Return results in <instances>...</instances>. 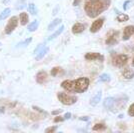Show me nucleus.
I'll use <instances>...</instances> for the list:
<instances>
[{
	"label": "nucleus",
	"instance_id": "nucleus-1",
	"mask_svg": "<svg viewBox=\"0 0 134 133\" xmlns=\"http://www.w3.org/2000/svg\"><path fill=\"white\" fill-rule=\"evenodd\" d=\"M110 3V0H87L84 4V10L88 17L96 18L109 8Z\"/></svg>",
	"mask_w": 134,
	"mask_h": 133
},
{
	"label": "nucleus",
	"instance_id": "nucleus-2",
	"mask_svg": "<svg viewBox=\"0 0 134 133\" xmlns=\"http://www.w3.org/2000/svg\"><path fill=\"white\" fill-rule=\"evenodd\" d=\"M89 82L87 77H81L76 80H64L61 82V87L68 92L83 93L89 87Z\"/></svg>",
	"mask_w": 134,
	"mask_h": 133
},
{
	"label": "nucleus",
	"instance_id": "nucleus-3",
	"mask_svg": "<svg viewBox=\"0 0 134 133\" xmlns=\"http://www.w3.org/2000/svg\"><path fill=\"white\" fill-rule=\"evenodd\" d=\"M57 98L61 102L63 105H72L74 103H76L77 97L74 95H69L65 92H59L57 94Z\"/></svg>",
	"mask_w": 134,
	"mask_h": 133
},
{
	"label": "nucleus",
	"instance_id": "nucleus-4",
	"mask_svg": "<svg viewBox=\"0 0 134 133\" xmlns=\"http://www.w3.org/2000/svg\"><path fill=\"white\" fill-rule=\"evenodd\" d=\"M127 101H128L127 96H121V97H119V98H115L113 104H112V107H111V109H110V111L114 112V113L120 111L122 108L125 107Z\"/></svg>",
	"mask_w": 134,
	"mask_h": 133
},
{
	"label": "nucleus",
	"instance_id": "nucleus-5",
	"mask_svg": "<svg viewBox=\"0 0 134 133\" xmlns=\"http://www.w3.org/2000/svg\"><path fill=\"white\" fill-rule=\"evenodd\" d=\"M128 62V56L126 54H119L112 59V64L116 67H123Z\"/></svg>",
	"mask_w": 134,
	"mask_h": 133
},
{
	"label": "nucleus",
	"instance_id": "nucleus-6",
	"mask_svg": "<svg viewBox=\"0 0 134 133\" xmlns=\"http://www.w3.org/2000/svg\"><path fill=\"white\" fill-rule=\"evenodd\" d=\"M118 37H119V32L115 31V30H112L110 31L108 35H107V38L105 40V43L108 46H113V45L117 44L118 43Z\"/></svg>",
	"mask_w": 134,
	"mask_h": 133
},
{
	"label": "nucleus",
	"instance_id": "nucleus-7",
	"mask_svg": "<svg viewBox=\"0 0 134 133\" xmlns=\"http://www.w3.org/2000/svg\"><path fill=\"white\" fill-rule=\"evenodd\" d=\"M17 25H18V18H17V16H12L10 18V20L8 21V23L6 24L5 29H4L5 33L11 34L14 31V29L17 27Z\"/></svg>",
	"mask_w": 134,
	"mask_h": 133
},
{
	"label": "nucleus",
	"instance_id": "nucleus-8",
	"mask_svg": "<svg viewBox=\"0 0 134 133\" xmlns=\"http://www.w3.org/2000/svg\"><path fill=\"white\" fill-rule=\"evenodd\" d=\"M85 59L89 61L98 60L102 62V61H104V56L98 52H88L85 54Z\"/></svg>",
	"mask_w": 134,
	"mask_h": 133
},
{
	"label": "nucleus",
	"instance_id": "nucleus-9",
	"mask_svg": "<svg viewBox=\"0 0 134 133\" xmlns=\"http://www.w3.org/2000/svg\"><path fill=\"white\" fill-rule=\"evenodd\" d=\"M103 23H104V18H99V19H96L94 22L92 23L91 27H90V32L91 33H96L100 30L102 26H103Z\"/></svg>",
	"mask_w": 134,
	"mask_h": 133
},
{
	"label": "nucleus",
	"instance_id": "nucleus-10",
	"mask_svg": "<svg viewBox=\"0 0 134 133\" xmlns=\"http://www.w3.org/2000/svg\"><path fill=\"white\" fill-rule=\"evenodd\" d=\"M134 34V25H128L123 29V40H128L132 35Z\"/></svg>",
	"mask_w": 134,
	"mask_h": 133
},
{
	"label": "nucleus",
	"instance_id": "nucleus-11",
	"mask_svg": "<svg viewBox=\"0 0 134 133\" xmlns=\"http://www.w3.org/2000/svg\"><path fill=\"white\" fill-rule=\"evenodd\" d=\"M36 82L39 84H43L44 82H46L47 80V73L45 71H39V72L36 74Z\"/></svg>",
	"mask_w": 134,
	"mask_h": 133
},
{
	"label": "nucleus",
	"instance_id": "nucleus-12",
	"mask_svg": "<svg viewBox=\"0 0 134 133\" xmlns=\"http://www.w3.org/2000/svg\"><path fill=\"white\" fill-rule=\"evenodd\" d=\"M85 30V25L82 23H75L72 26L73 34H81Z\"/></svg>",
	"mask_w": 134,
	"mask_h": 133
},
{
	"label": "nucleus",
	"instance_id": "nucleus-13",
	"mask_svg": "<svg viewBox=\"0 0 134 133\" xmlns=\"http://www.w3.org/2000/svg\"><path fill=\"white\" fill-rule=\"evenodd\" d=\"M122 76L125 79H132L134 77V71L130 68H124L122 70Z\"/></svg>",
	"mask_w": 134,
	"mask_h": 133
},
{
	"label": "nucleus",
	"instance_id": "nucleus-14",
	"mask_svg": "<svg viewBox=\"0 0 134 133\" xmlns=\"http://www.w3.org/2000/svg\"><path fill=\"white\" fill-rule=\"evenodd\" d=\"M101 98H102V92L99 91V92H97V94L95 95L92 99L90 100V105L96 106L101 101Z\"/></svg>",
	"mask_w": 134,
	"mask_h": 133
},
{
	"label": "nucleus",
	"instance_id": "nucleus-15",
	"mask_svg": "<svg viewBox=\"0 0 134 133\" xmlns=\"http://www.w3.org/2000/svg\"><path fill=\"white\" fill-rule=\"evenodd\" d=\"M114 100H115L114 97H106V98L104 99V101H103V105H104V107L106 108L107 110L110 111V109H111V107H112V104H113V102H114Z\"/></svg>",
	"mask_w": 134,
	"mask_h": 133
},
{
	"label": "nucleus",
	"instance_id": "nucleus-16",
	"mask_svg": "<svg viewBox=\"0 0 134 133\" xmlns=\"http://www.w3.org/2000/svg\"><path fill=\"white\" fill-rule=\"evenodd\" d=\"M48 51H49V47H47V46H43L40 51L37 53V57H36V59L37 60H40V59H42L43 57H44L47 53H48Z\"/></svg>",
	"mask_w": 134,
	"mask_h": 133
},
{
	"label": "nucleus",
	"instance_id": "nucleus-17",
	"mask_svg": "<svg viewBox=\"0 0 134 133\" xmlns=\"http://www.w3.org/2000/svg\"><path fill=\"white\" fill-rule=\"evenodd\" d=\"M64 31V26L62 25V26H60V28L58 29V30H56L54 33L52 34V35H50L49 37H48V39H47V41H51V40H53V39H55L56 37H58L60 34L62 33Z\"/></svg>",
	"mask_w": 134,
	"mask_h": 133
},
{
	"label": "nucleus",
	"instance_id": "nucleus-18",
	"mask_svg": "<svg viewBox=\"0 0 134 133\" xmlns=\"http://www.w3.org/2000/svg\"><path fill=\"white\" fill-rule=\"evenodd\" d=\"M61 21L62 20L60 19V18H56V19H54V20H53V21H51V23L48 25L47 30H48V31H52V30H53L57 25H59V24L61 23Z\"/></svg>",
	"mask_w": 134,
	"mask_h": 133
},
{
	"label": "nucleus",
	"instance_id": "nucleus-19",
	"mask_svg": "<svg viewBox=\"0 0 134 133\" xmlns=\"http://www.w3.org/2000/svg\"><path fill=\"white\" fill-rule=\"evenodd\" d=\"M19 19H20V23L21 25H26L28 23V20H29V17H28V14L26 12H22L20 13L19 15Z\"/></svg>",
	"mask_w": 134,
	"mask_h": 133
},
{
	"label": "nucleus",
	"instance_id": "nucleus-20",
	"mask_svg": "<svg viewBox=\"0 0 134 133\" xmlns=\"http://www.w3.org/2000/svg\"><path fill=\"white\" fill-rule=\"evenodd\" d=\"M106 128H107V126L104 123H96L92 129H93L94 131H104V130H106Z\"/></svg>",
	"mask_w": 134,
	"mask_h": 133
},
{
	"label": "nucleus",
	"instance_id": "nucleus-21",
	"mask_svg": "<svg viewBox=\"0 0 134 133\" xmlns=\"http://www.w3.org/2000/svg\"><path fill=\"white\" fill-rule=\"evenodd\" d=\"M38 25H39V21H38V20L33 21V22L28 26V31H29V32H34V31L38 28Z\"/></svg>",
	"mask_w": 134,
	"mask_h": 133
},
{
	"label": "nucleus",
	"instance_id": "nucleus-22",
	"mask_svg": "<svg viewBox=\"0 0 134 133\" xmlns=\"http://www.w3.org/2000/svg\"><path fill=\"white\" fill-rule=\"evenodd\" d=\"M110 75L109 74H107V73H104V74H101L100 76H99V79H98V81L99 82H108V81H110Z\"/></svg>",
	"mask_w": 134,
	"mask_h": 133
},
{
	"label": "nucleus",
	"instance_id": "nucleus-23",
	"mask_svg": "<svg viewBox=\"0 0 134 133\" xmlns=\"http://www.w3.org/2000/svg\"><path fill=\"white\" fill-rule=\"evenodd\" d=\"M28 10H29V12L32 15H36L37 14V8H36V5L34 3H29L28 4Z\"/></svg>",
	"mask_w": 134,
	"mask_h": 133
},
{
	"label": "nucleus",
	"instance_id": "nucleus-24",
	"mask_svg": "<svg viewBox=\"0 0 134 133\" xmlns=\"http://www.w3.org/2000/svg\"><path fill=\"white\" fill-rule=\"evenodd\" d=\"M10 12H11L10 8H6L5 10H3V11L1 12V14H0V21H1V20H3V19H5V18H7V17L9 16Z\"/></svg>",
	"mask_w": 134,
	"mask_h": 133
},
{
	"label": "nucleus",
	"instance_id": "nucleus-25",
	"mask_svg": "<svg viewBox=\"0 0 134 133\" xmlns=\"http://www.w3.org/2000/svg\"><path fill=\"white\" fill-rule=\"evenodd\" d=\"M129 19V16L127 14H118L117 16V21L119 22H126V21H128Z\"/></svg>",
	"mask_w": 134,
	"mask_h": 133
},
{
	"label": "nucleus",
	"instance_id": "nucleus-26",
	"mask_svg": "<svg viewBox=\"0 0 134 133\" xmlns=\"http://www.w3.org/2000/svg\"><path fill=\"white\" fill-rule=\"evenodd\" d=\"M31 41H32V38H31V37H29V38L25 39V40L22 41V42L18 43V44H17V47H25V46H27V45L30 44V43H31Z\"/></svg>",
	"mask_w": 134,
	"mask_h": 133
},
{
	"label": "nucleus",
	"instance_id": "nucleus-27",
	"mask_svg": "<svg viewBox=\"0 0 134 133\" xmlns=\"http://www.w3.org/2000/svg\"><path fill=\"white\" fill-rule=\"evenodd\" d=\"M134 5V0H127V1H125L124 2V4H123V9L124 10H128L129 7H131V6Z\"/></svg>",
	"mask_w": 134,
	"mask_h": 133
},
{
	"label": "nucleus",
	"instance_id": "nucleus-28",
	"mask_svg": "<svg viewBox=\"0 0 134 133\" xmlns=\"http://www.w3.org/2000/svg\"><path fill=\"white\" fill-rule=\"evenodd\" d=\"M61 71H62V69L60 68V67H54V68L51 69L50 74L52 75V76H56V75H58Z\"/></svg>",
	"mask_w": 134,
	"mask_h": 133
},
{
	"label": "nucleus",
	"instance_id": "nucleus-29",
	"mask_svg": "<svg viewBox=\"0 0 134 133\" xmlns=\"http://www.w3.org/2000/svg\"><path fill=\"white\" fill-rule=\"evenodd\" d=\"M26 5V0H19L16 3V9H22Z\"/></svg>",
	"mask_w": 134,
	"mask_h": 133
},
{
	"label": "nucleus",
	"instance_id": "nucleus-30",
	"mask_svg": "<svg viewBox=\"0 0 134 133\" xmlns=\"http://www.w3.org/2000/svg\"><path fill=\"white\" fill-rule=\"evenodd\" d=\"M32 108H33L35 111H37V112H39V113H41V114H44L45 116H47L48 115V113L46 112L45 110H43V109H41V108H39L38 106H32Z\"/></svg>",
	"mask_w": 134,
	"mask_h": 133
},
{
	"label": "nucleus",
	"instance_id": "nucleus-31",
	"mask_svg": "<svg viewBox=\"0 0 134 133\" xmlns=\"http://www.w3.org/2000/svg\"><path fill=\"white\" fill-rule=\"evenodd\" d=\"M57 130V126H52V127H48L45 129V133H53Z\"/></svg>",
	"mask_w": 134,
	"mask_h": 133
},
{
	"label": "nucleus",
	"instance_id": "nucleus-32",
	"mask_svg": "<svg viewBox=\"0 0 134 133\" xmlns=\"http://www.w3.org/2000/svg\"><path fill=\"white\" fill-rule=\"evenodd\" d=\"M128 115H129V116H134V103H133V104H131V105H130V107H129Z\"/></svg>",
	"mask_w": 134,
	"mask_h": 133
},
{
	"label": "nucleus",
	"instance_id": "nucleus-33",
	"mask_svg": "<svg viewBox=\"0 0 134 133\" xmlns=\"http://www.w3.org/2000/svg\"><path fill=\"white\" fill-rule=\"evenodd\" d=\"M64 120H65L64 117L56 116L55 118H54V122H55V123H57V122H62V121H64Z\"/></svg>",
	"mask_w": 134,
	"mask_h": 133
},
{
	"label": "nucleus",
	"instance_id": "nucleus-34",
	"mask_svg": "<svg viewBox=\"0 0 134 133\" xmlns=\"http://www.w3.org/2000/svg\"><path fill=\"white\" fill-rule=\"evenodd\" d=\"M43 46H44V44H39V45H38V46H37V48L34 50V53H35V54H37V53H38V51H40V49H41Z\"/></svg>",
	"mask_w": 134,
	"mask_h": 133
},
{
	"label": "nucleus",
	"instance_id": "nucleus-35",
	"mask_svg": "<svg viewBox=\"0 0 134 133\" xmlns=\"http://www.w3.org/2000/svg\"><path fill=\"white\" fill-rule=\"evenodd\" d=\"M70 118H71V113H70V112L65 113V115H64V119L66 120V119H70Z\"/></svg>",
	"mask_w": 134,
	"mask_h": 133
},
{
	"label": "nucleus",
	"instance_id": "nucleus-36",
	"mask_svg": "<svg viewBox=\"0 0 134 133\" xmlns=\"http://www.w3.org/2000/svg\"><path fill=\"white\" fill-rule=\"evenodd\" d=\"M61 112H62V109H58V110L52 111V114H53V115H57V114H60Z\"/></svg>",
	"mask_w": 134,
	"mask_h": 133
},
{
	"label": "nucleus",
	"instance_id": "nucleus-37",
	"mask_svg": "<svg viewBox=\"0 0 134 133\" xmlns=\"http://www.w3.org/2000/svg\"><path fill=\"white\" fill-rule=\"evenodd\" d=\"M80 4V0H73V6H78Z\"/></svg>",
	"mask_w": 134,
	"mask_h": 133
},
{
	"label": "nucleus",
	"instance_id": "nucleus-38",
	"mask_svg": "<svg viewBox=\"0 0 134 133\" xmlns=\"http://www.w3.org/2000/svg\"><path fill=\"white\" fill-rule=\"evenodd\" d=\"M5 112V106H0V114H3Z\"/></svg>",
	"mask_w": 134,
	"mask_h": 133
},
{
	"label": "nucleus",
	"instance_id": "nucleus-39",
	"mask_svg": "<svg viewBox=\"0 0 134 133\" xmlns=\"http://www.w3.org/2000/svg\"><path fill=\"white\" fill-rule=\"evenodd\" d=\"M79 119H80V120H82V121H88V120H89V117H87V116H85V117H80Z\"/></svg>",
	"mask_w": 134,
	"mask_h": 133
},
{
	"label": "nucleus",
	"instance_id": "nucleus-40",
	"mask_svg": "<svg viewBox=\"0 0 134 133\" xmlns=\"http://www.w3.org/2000/svg\"><path fill=\"white\" fill-rule=\"evenodd\" d=\"M9 1H10V0H3V1H2V3H3L4 5H6V4H8V3H9Z\"/></svg>",
	"mask_w": 134,
	"mask_h": 133
},
{
	"label": "nucleus",
	"instance_id": "nucleus-41",
	"mask_svg": "<svg viewBox=\"0 0 134 133\" xmlns=\"http://www.w3.org/2000/svg\"><path fill=\"white\" fill-rule=\"evenodd\" d=\"M132 66L134 67V57H133V60H132Z\"/></svg>",
	"mask_w": 134,
	"mask_h": 133
},
{
	"label": "nucleus",
	"instance_id": "nucleus-42",
	"mask_svg": "<svg viewBox=\"0 0 134 133\" xmlns=\"http://www.w3.org/2000/svg\"><path fill=\"white\" fill-rule=\"evenodd\" d=\"M0 46H1V43H0Z\"/></svg>",
	"mask_w": 134,
	"mask_h": 133
}]
</instances>
